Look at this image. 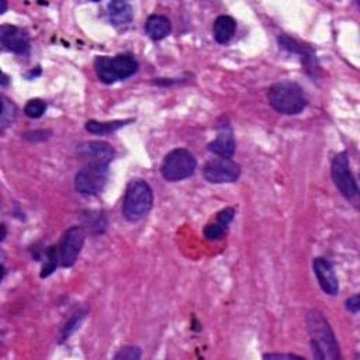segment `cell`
Wrapping results in <instances>:
<instances>
[{"label":"cell","instance_id":"obj_2","mask_svg":"<svg viewBox=\"0 0 360 360\" xmlns=\"http://www.w3.org/2000/svg\"><path fill=\"white\" fill-rule=\"evenodd\" d=\"M267 99L276 111L286 115L302 113L308 100L303 87L294 82H279L269 89Z\"/></svg>","mask_w":360,"mask_h":360},{"label":"cell","instance_id":"obj_24","mask_svg":"<svg viewBox=\"0 0 360 360\" xmlns=\"http://www.w3.org/2000/svg\"><path fill=\"white\" fill-rule=\"evenodd\" d=\"M346 308L353 313V314H357L359 313V308H360V300H359V295H353L350 297L348 302H346Z\"/></svg>","mask_w":360,"mask_h":360},{"label":"cell","instance_id":"obj_1","mask_svg":"<svg viewBox=\"0 0 360 360\" xmlns=\"http://www.w3.org/2000/svg\"><path fill=\"white\" fill-rule=\"evenodd\" d=\"M307 326L313 348V355L319 360L341 359L339 345L331 325L324 314L318 310H311L307 315Z\"/></svg>","mask_w":360,"mask_h":360},{"label":"cell","instance_id":"obj_7","mask_svg":"<svg viewBox=\"0 0 360 360\" xmlns=\"http://www.w3.org/2000/svg\"><path fill=\"white\" fill-rule=\"evenodd\" d=\"M85 244V229L82 227L69 228L55 249L59 266L71 267L75 265Z\"/></svg>","mask_w":360,"mask_h":360},{"label":"cell","instance_id":"obj_8","mask_svg":"<svg viewBox=\"0 0 360 360\" xmlns=\"http://www.w3.org/2000/svg\"><path fill=\"white\" fill-rule=\"evenodd\" d=\"M331 175L335 186L346 200H353L357 197L359 189L350 170L348 153H341L334 158L331 166Z\"/></svg>","mask_w":360,"mask_h":360},{"label":"cell","instance_id":"obj_23","mask_svg":"<svg viewBox=\"0 0 360 360\" xmlns=\"http://www.w3.org/2000/svg\"><path fill=\"white\" fill-rule=\"evenodd\" d=\"M83 317H85V313H78L67 322V325L63 329V339H68L76 331L80 321L83 319Z\"/></svg>","mask_w":360,"mask_h":360},{"label":"cell","instance_id":"obj_16","mask_svg":"<svg viewBox=\"0 0 360 360\" xmlns=\"http://www.w3.org/2000/svg\"><path fill=\"white\" fill-rule=\"evenodd\" d=\"M279 44L282 48L290 51V52H294V54H298V55H302V58L304 59V63H306V67L308 71H317L318 67H317V59H315V55L313 52L311 48H308L307 45L304 44H300L297 43L295 40L287 37V36H283L279 38Z\"/></svg>","mask_w":360,"mask_h":360},{"label":"cell","instance_id":"obj_21","mask_svg":"<svg viewBox=\"0 0 360 360\" xmlns=\"http://www.w3.org/2000/svg\"><path fill=\"white\" fill-rule=\"evenodd\" d=\"M45 110H47V104H45V102H43L40 99L30 100L25 104V107H24V113L30 118H40V117H43Z\"/></svg>","mask_w":360,"mask_h":360},{"label":"cell","instance_id":"obj_20","mask_svg":"<svg viewBox=\"0 0 360 360\" xmlns=\"http://www.w3.org/2000/svg\"><path fill=\"white\" fill-rule=\"evenodd\" d=\"M14 117H16L14 104L6 96H2V117H0V127H2V131H5L13 123Z\"/></svg>","mask_w":360,"mask_h":360},{"label":"cell","instance_id":"obj_5","mask_svg":"<svg viewBox=\"0 0 360 360\" xmlns=\"http://www.w3.org/2000/svg\"><path fill=\"white\" fill-rule=\"evenodd\" d=\"M197 168V161L194 155L183 148H177L170 151L162 165L161 173L168 182H180L190 177Z\"/></svg>","mask_w":360,"mask_h":360},{"label":"cell","instance_id":"obj_18","mask_svg":"<svg viewBox=\"0 0 360 360\" xmlns=\"http://www.w3.org/2000/svg\"><path fill=\"white\" fill-rule=\"evenodd\" d=\"M236 21L231 16H220L214 21L213 36L218 44H227L235 34Z\"/></svg>","mask_w":360,"mask_h":360},{"label":"cell","instance_id":"obj_6","mask_svg":"<svg viewBox=\"0 0 360 360\" xmlns=\"http://www.w3.org/2000/svg\"><path fill=\"white\" fill-rule=\"evenodd\" d=\"M109 166L85 165L75 176V189L85 196L99 194L107 183Z\"/></svg>","mask_w":360,"mask_h":360},{"label":"cell","instance_id":"obj_12","mask_svg":"<svg viewBox=\"0 0 360 360\" xmlns=\"http://www.w3.org/2000/svg\"><path fill=\"white\" fill-rule=\"evenodd\" d=\"M314 273L317 276V280L321 286V289L326 293L335 295L339 291V282L335 275V270L331 265V262L324 259V258H315L313 262Z\"/></svg>","mask_w":360,"mask_h":360},{"label":"cell","instance_id":"obj_17","mask_svg":"<svg viewBox=\"0 0 360 360\" xmlns=\"http://www.w3.org/2000/svg\"><path fill=\"white\" fill-rule=\"evenodd\" d=\"M107 16L113 25H126L133 20V6L127 2H110L107 6Z\"/></svg>","mask_w":360,"mask_h":360},{"label":"cell","instance_id":"obj_22","mask_svg":"<svg viewBox=\"0 0 360 360\" xmlns=\"http://www.w3.org/2000/svg\"><path fill=\"white\" fill-rule=\"evenodd\" d=\"M141 356H142V353H141L139 348L126 346L114 356V359L115 360H138V359H141Z\"/></svg>","mask_w":360,"mask_h":360},{"label":"cell","instance_id":"obj_15","mask_svg":"<svg viewBox=\"0 0 360 360\" xmlns=\"http://www.w3.org/2000/svg\"><path fill=\"white\" fill-rule=\"evenodd\" d=\"M170 32H172V24L169 19L165 16L153 14L148 17L145 23V33L148 34L149 38L154 41L166 38L170 34Z\"/></svg>","mask_w":360,"mask_h":360},{"label":"cell","instance_id":"obj_9","mask_svg":"<svg viewBox=\"0 0 360 360\" xmlns=\"http://www.w3.org/2000/svg\"><path fill=\"white\" fill-rule=\"evenodd\" d=\"M203 175L210 183H232L241 176V166L231 158H214L204 165Z\"/></svg>","mask_w":360,"mask_h":360},{"label":"cell","instance_id":"obj_14","mask_svg":"<svg viewBox=\"0 0 360 360\" xmlns=\"http://www.w3.org/2000/svg\"><path fill=\"white\" fill-rule=\"evenodd\" d=\"M208 151L221 158H231L235 154V138L231 128H221L216 139L208 144Z\"/></svg>","mask_w":360,"mask_h":360},{"label":"cell","instance_id":"obj_4","mask_svg":"<svg viewBox=\"0 0 360 360\" xmlns=\"http://www.w3.org/2000/svg\"><path fill=\"white\" fill-rule=\"evenodd\" d=\"M95 71L103 83L111 85L137 74L138 63L131 54H120L113 58L98 56L95 61Z\"/></svg>","mask_w":360,"mask_h":360},{"label":"cell","instance_id":"obj_13","mask_svg":"<svg viewBox=\"0 0 360 360\" xmlns=\"http://www.w3.org/2000/svg\"><path fill=\"white\" fill-rule=\"evenodd\" d=\"M235 216V210L228 207L221 210V212L217 214L216 221L210 223L205 228H204V235L210 241H220L223 239L227 234L228 225L232 223Z\"/></svg>","mask_w":360,"mask_h":360},{"label":"cell","instance_id":"obj_10","mask_svg":"<svg viewBox=\"0 0 360 360\" xmlns=\"http://www.w3.org/2000/svg\"><path fill=\"white\" fill-rule=\"evenodd\" d=\"M79 157L85 165H104L109 166L114 158V149L102 141H90L79 145Z\"/></svg>","mask_w":360,"mask_h":360},{"label":"cell","instance_id":"obj_19","mask_svg":"<svg viewBox=\"0 0 360 360\" xmlns=\"http://www.w3.org/2000/svg\"><path fill=\"white\" fill-rule=\"evenodd\" d=\"M128 123H131V120H120V122H107V123H99L96 120H90V122L86 123V131L90 134H95V135H107L111 134L117 130H120L122 127L127 126Z\"/></svg>","mask_w":360,"mask_h":360},{"label":"cell","instance_id":"obj_11","mask_svg":"<svg viewBox=\"0 0 360 360\" xmlns=\"http://www.w3.org/2000/svg\"><path fill=\"white\" fill-rule=\"evenodd\" d=\"M0 41L6 49L19 55H25L30 51L28 34L16 25H3L0 28Z\"/></svg>","mask_w":360,"mask_h":360},{"label":"cell","instance_id":"obj_26","mask_svg":"<svg viewBox=\"0 0 360 360\" xmlns=\"http://www.w3.org/2000/svg\"><path fill=\"white\" fill-rule=\"evenodd\" d=\"M263 359H303V357L293 353H266L263 355Z\"/></svg>","mask_w":360,"mask_h":360},{"label":"cell","instance_id":"obj_25","mask_svg":"<svg viewBox=\"0 0 360 360\" xmlns=\"http://www.w3.org/2000/svg\"><path fill=\"white\" fill-rule=\"evenodd\" d=\"M47 134H49L48 131H34V133H28V134H25V138L28 139V141H44V139H47L49 135H47Z\"/></svg>","mask_w":360,"mask_h":360},{"label":"cell","instance_id":"obj_3","mask_svg":"<svg viewBox=\"0 0 360 360\" xmlns=\"http://www.w3.org/2000/svg\"><path fill=\"white\" fill-rule=\"evenodd\" d=\"M154 204V192L142 179H134L127 185L123 200V216L130 223L142 220Z\"/></svg>","mask_w":360,"mask_h":360}]
</instances>
